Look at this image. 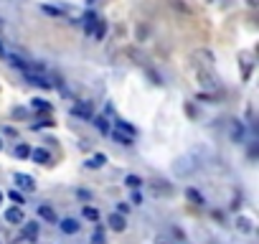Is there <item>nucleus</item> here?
I'll return each mask as SVG.
<instances>
[{"mask_svg":"<svg viewBox=\"0 0 259 244\" xmlns=\"http://www.w3.org/2000/svg\"><path fill=\"white\" fill-rule=\"evenodd\" d=\"M135 137H137V130H135L132 125H127L125 120H117V122H115V140H117V143L132 145Z\"/></svg>","mask_w":259,"mask_h":244,"instance_id":"nucleus-1","label":"nucleus"},{"mask_svg":"<svg viewBox=\"0 0 259 244\" xmlns=\"http://www.w3.org/2000/svg\"><path fill=\"white\" fill-rule=\"evenodd\" d=\"M191 59L196 61V69H206V71H211V69H213V61H216L208 49H196V51L191 54Z\"/></svg>","mask_w":259,"mask_h":244,"instance_id":"nucleus-2","label":"nucleus"},{"mask_svg":"<svg viewBox=\"0 0 259 244\" xmlns=\"http://www.w3.org/2000/svg\"><path fill=\"white\" fill-rule=\"evenodd\" d=\"M196 79H198V84H201L203 89H208V92H216L219 89V82L213 79V74L206 71V69H196Z\"/></svg>","mask_w":259,"mask_h":244,"instance_id":"nucleus-3","label":"nucleus"},{"mask_svg":"<svg viewBox=\"0 0 259 244\" xmlns=\"http://www.w3.org/2000/svg\"><path fill=\"white\" fill-rule=\"evenodd\" d=\"M71 115L82 117V120H91V117H94V107H91V102H76L71 107Z\"/></svg>","mask_w":259,"mask_h":244,"instance_id":"nucleus-4","label":"nucleus"},{"mask_svg":"<svg viewBox=\"0 0 259 244\" xmlns=\"http://www.w3.org/2000/svg\"><path fill=\"white\" fill-rule=\"evenodd\" d=\"M13 183L23 191H36V181L30 178L28 173H13Z\"/></svg>","mask_w":259,"mask_h":244,"instance_id":"nucleus-5","label":"nucleus"},{"mask_svg":"<svg viewBox=\"0 0 259 244\" xmlns=\"http://www.w3.org/2000/svg\"><path fill=\"white\" fill-rule=\"evenodd\" d=\"M36 239H38V224L36 221H28V224L23 221V239L21 242L28 244V242H36Z\"/></svg>","mask_w":259,"mask_h":244,"instance_id":"nucleus-6","label":"nucleus"},{"mask_svg":"<svg viewBox=\"0 0 259 244\" xmlns=\"http://www.w3.org/2000/svg\"><path fill=\"white\" fill-rule=\"evenodd\" d=\"M5 221H8V224H23V221H26V216H23L21 206H13V209H8V211H5Z\"/></svg>","mask_w":259,"mask_h":244,"instance_id":"nucleus-7","label":"nucleus"},{"mask_svg":"<svg viewBox=\"0 0 259 244\" xmlns=\"http://www.w3.org/2000/svg\"><path fill=\"white\" fill-rule=\"evenodd\" d=\"M110 226L115 229V232H125V226H127V221H125V216H122V214H110Z\"/></svg>","mask_w":259,"mask_h":244,"instance_id":"nucleus-8","label":"nucleus"},{"mask_svg":"<svg viewBox=\"0 0 259 244\" xmlns=\"http://www.w3.org/2000/svg\"><path fill=\"white\" fill-rule=\"evenodd\" d=\"M30 158H33L36 163H43V165H49V163H51V155H49V150H43V148H36V150H30Z\"/></svg>","mask_w":259,"mask_h":244,"instance_id":"nucleus-9","label":"nucleus"},{"mask_svg":"<svg viewBox=\"0 0 259 244\" xmlns=\"http://www.w3.org/2000/svg\"><path fill=\"white\" fill-rule=\"evenodd\" d=\"M61 232H64V234H76V232H79V224H76V219H61Z\"/></svg>","mask_w":259,"mask_h":244,"instance_id":"nucleus-10","label":"nucleus"},{"mask_svg":"<svg viewBox=\"0 0 259 244\" xmlns=\"http://www.w3.org/2000/svg\"><path fill=\"white\" fill-rule=\"evenodd\" d=\"M38 216L46 219V221H54V224H56V211H54L51 206H38Z\"/></svg>","mask_w":259,"mask_h":244,"instance_id":"nucleus-11","label":"nucleus"},{"mask_svg":"<svg viewBox=\"0 0 259 244\" xmlns=\"http://www.w3.org/2000/svg\"><path fill=\"white\" fill-rule=\"evenodd\" d=\"M104 163H107V155H104V152H97V155H91L86 160V168H102Z\"/></svg>","mask_w":259,"mask_h":244,"instance_id":"nucleus-12","label":"nucleus"},{"mask_svg":"<svg viewBox=\"0 0 259 244\" xmlns=\"http://www.w3.org/2000/svg\"><path fill=\"white\" fill-rule=\"evenodd\" d=\"M97 21H99V18H97L94 13H86V15H84V28H86V33H94Z\"/></svg>","mask_w":259,"mask_h":244,"instance_id":"nucleus-13","label":"nucleus"},{"mask_svg":"<svg viewBox=\"0 0 259 244\" xmlns=\"http://www.w3.org/2000/svg\"><path fill=\"white\" fill-rule=\"evenodd\" d=\"M186 196H188V201H191V204H198V206L203 204V196L198 193L196 188H188V191H186Z\"/></svg>","mask_w":259,"mask_h":244,"instance_id":"nucleus-14","label":"nucleus"},{"mask_svg":"<svg viewBox=\"0 0 259 244\" xmlns=\"http://www.w3.org/2000/svg\"><path fill=\"white\" fill-rule=\"evenodd\" d=\"M30 107H33V110H38V112H49V110H51V104L46 102V99H33V102H30Z\"/></svg>","mask_w":259,"mask_h":244,"instance_id":"nucleus-15","label":"nucleus"},{"mask_svg":"<svg viewBox=\"0 0 259 244\" xmlns=\"http://www.w3.org/2000/svg\"><path fill=\"white\" fill-rule=\"evenodd\" d=\"M84 216H86L89 221H97V219H99V211H97L94 206H86V209H84Z\"/></svg>","mask_w":259,"mask_h":244,"instance_id":"nucleus-16","label":"nucleus"},{"mask_svg":"<svg viewBox=\"0 0 259 244\" xmlns=\"http://www.w3.org/2000/svg\"><path fill=\"white\" fill-rule=\"evenodd\" d=\"M236 229H241V232H252V221L249 219H236Z\"/></svg>","mask_w":259,"mask_h":244,"instance_id":"nucleus-17","label":"nucleus"},{"mask_svg":"<svg viewBox=\"0 0 259 244\" xmlns=\"http://www.w3.org/2000/svg\"><path fill=\"white\" fill-rule=\"evenodd\" d=\"M125 183H127L130 188H140V183H143V181H140V176H127Z\"/></svg>","mask_w":259,"mask_h":244,"instance_id":"nucleus-18","label":"nucleus"},{"mask_svg":"<svg viewBox=\"0 0 259 244\" xmlns=\"http://www.w3.org/2000/svg\"><path fill=\"white\" fill-rule=\"evenodd\" d=\"M15 155H18V158H28L30 155V148L28 145H18V148H15Z\"/></svg>","mask_w":259,"mask_h":244,"instance_id":"nucleus-19","label":"nucleus"},{"mask_svg":"<svg viewBox=\"0 0 259 244\" xmlns=\"http://www.w3.org/2000/svg\"><path fill=\"white\" fill-rule=\"evenodd\" d=\"M8 196H10V201H13V204H23V193H21V191H15V188H13Z\"/></svg>","mask_w":259,"mask_h":244,"instance_id":"nucleus-20","label":"nucleus"},{"mask_svg":"<svg viewBox=\"0 0 259 244\" xmlns=\"http://www.w3.org/2000/svg\"><path fill=\"white\" fill-rule=\"evenodd\" d=\"M94 125H97L102 132H110V125H107V120H104V117H97V122H94Z\"/></svg>","mask_w":259,"mask_h":244,"instance_id":"nucleus-21","label":"nucleus"},{"mask_svg":"<svg viewBox=\"0 0 259 244\" xmlns=\"http://www.w3.org/2000/svg\"><path fill=\"white\" fill-rule=\"evenodd\" d=\"M43 10L49 13V15H64V10H61V8H54V5H43Z\"/></svg>","mask_w":259,"mask_h":244,"instance_id":"nucleus-22","label":"nucleus"},{"mask_svg":"<svg viewBox=\"0 0 259 244\" xmlns=\"http://www.w3.org/2000/svg\"><path fill=\"white\" fill-rule=\"evenodd\" d=\"M155 244H173V239L168 237V234H158L155 237Z\"/></svg>","mask_w":259,"mask_h":244,"instance_id":"nucleus-23","label":"nucleus"},{"mask_svg":"<svg viewBox=\"0 0 259 244\" xmlns=\"http://www.w3.org/2000/svg\"><path fill=\"white\" fill-rule=\"evenodd\" d=\"M94 36L102 38L104 36V21H97V28H94Z\"/></svg>","mask_w":259,"mask_h":244,"instance_id":"nucleus-24","label":"nucleus"},{"mask_svg":"<svg viewBox=\"0 0 259 244\" xmlns=\"http://www.w3.org/2000/svg\"><path fill=\"white\" fill-rule=\"evenodd\" d=\"M91 242H94V244H104V234L99 232V229H97L94 234H91Z\"/></svg>","mask_w":259,"mask_h":244,"instance_id":"nucleus-25","label":"nucleus"},{"mask_svg":"<svg viewBox=\"0 0 259 244\" xmlns=\"http://www.w3.org/2000/svg\"><path fill=\"white\" fill-rule=\"evenodd\" d=\"M130 204H143V196L135 191V193H132V201H130Z\"/></svg>","mask_w":259,"mask_h":244,"instance_id":"nucleus-26","label":"nucleus"},{"mask_svg":"<svg viewBox=\"0 0 259 244\" xmlns=\"http://www.w3.org/2000/svg\"><path fill=\"white\" fill-rule=\"evenodd\" d=\"M130 211V204H119V214H127Z\"/></svg>","mask_w":259,"mask_h":244,"instance_id":"nucleus-27","label":"nucleus"},{"mask_svg":"<svg viewBox=\"0 0 259 244\" xmlns=\"http://www.w3.org/2000/svg\"><path fill=\"white\" fill-rule=\"evenodd\" d=\"M0 56H5V49H3V43H0Z\"/></svg>","mask_w":259,"mask_h":244,"instance_id":"nucleus-28","label":"nucleus"},{"mask_svg":"<svg viewBox=\"0 0 259 244\" xmlns=\"http://www.w3.org/2000/svg\"><path fill=\"white\" fill-rule=\"evenodd\" d=\"M247 3H249V5H257V0H247Z\"/></svg>","mask_w":259,"mask_h":244,"instance_id":"nucleus-29","label":"nucleus"},{"mask_svg":"<svg viewBox=\"0 0 259 244\" xmlns=\"http://www.w3.org/2000/svg\"><path fill=\"white\" fill-rule=\"evenodd\" d=\"M0 30H3V21H0Z\"/></svg>","mask_w":259,"mask_h":244,"instance_id":"nucleus-30","label":"nucleus"},{"mask_svg":"<svg viewBox=\"0 0 259 244\" xmlns=\"http://www.w3.org/2000/svg\"><path fill=\"white\" fill-rule=\"evenodd\" d=\"M0 201H3V193H0Z\"/></svg>","mask_w":259,"mask_h":244,"instance_id":"nucleus-31","label":"nucleus"},{"mask_svg":"<svg viewBox=\"0 0 259 244\" xmlns=\"http://www.w3.org/2000/svg\"><path fill=\"white\" fill-rule=\"evenodd\" d=\"M0 150H3V143H0Z\"/></svg>","mask_w":259,"mask_h":244,"instance_id":"nucleus-32","label":"nucleus"}]
</instances>
